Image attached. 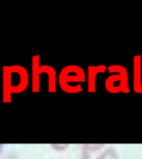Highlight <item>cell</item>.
Masks as SVG:
<instances>
[{"label": "cell", "instance_id": "6da1fadb", "mask_svg": "<svg viewBox=\"0 0 142 159\" xmlns=\"http://www.w3.org/2000/svg\"><path fill=\"white\" fill-rule=\"evenodd\" d=\"M98 159H119V157H118V154L114 151V149L109 148L103 151Z\"/></svg>", "mask_w": 142, "mask_h": 159}, {"label": "cell", "instance_id": "7a4b0ae2", "mask_svg": "<svg viewBox=\"0 0 142 159\" xmlns=\"http://www.w3.org/2000/svg\"><path fill=\"white\" fill-rule=\"evenodd\" d=\"M67 146H68V145H52V148H59V150H63V149L64 148H67Z\"/></svg>", "mask_w": 142, "mask_h": 159}, {"label": "cell", "instance_id": "3957f363", "mask_svg": "<svg viewBox=\"0 0 142 159\" xmlns=\"http://www.w3.org/2000/svg\"><path fill=\"white\" fill-rule=\"evenodd\" d=\"M5 159H19L18 157H16L15 155H10V156H7Z\"/></svg>", "mask_w": 142, "mask_h": 159}]
</instances>
